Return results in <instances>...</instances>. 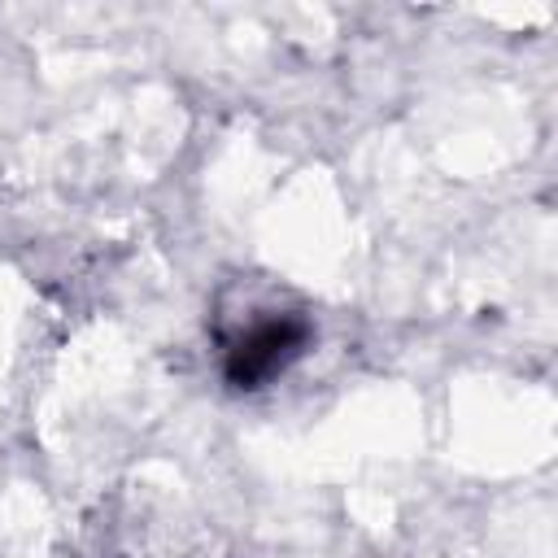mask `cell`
<instances>
[{"label":"cell","mask_w":558,"mask_h":558,"mask_svg":"<svg viewBox=\"0 0 558 558\" xmlns=\"http://www.w3.org/2000/svg\"><path fill=\"white\" fill-rule=\"evenodd\" d=\"M209 336L227 388L262 392L305 357L314 340V318L283 288L262 279H235L214 301Z\"/></svg>","instance_id":"1"}]
</instances>
